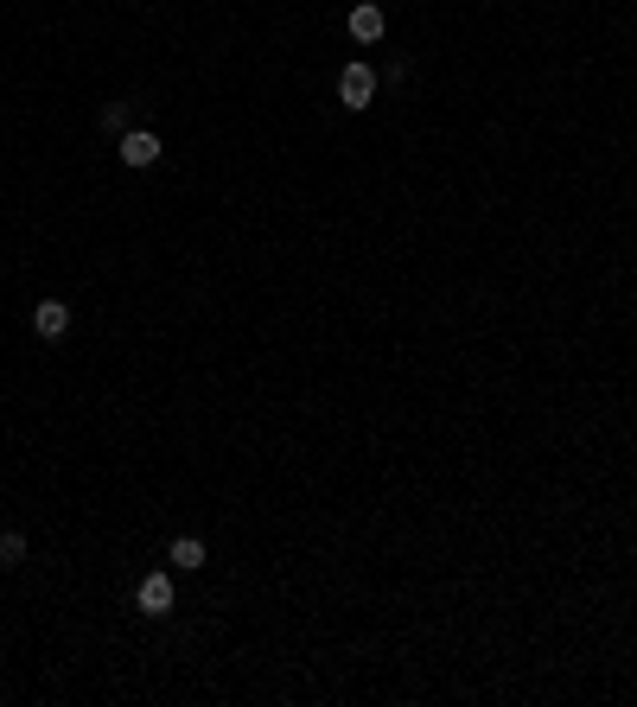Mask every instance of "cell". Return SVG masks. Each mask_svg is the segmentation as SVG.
<instances>
[{"label": "cell", "mask_w": 637, "mask_h": 707, "mask_svg": "<svg viewBox=\"0 0 637 707\" xmlns=\"http://www.w3.org/2000/svg\"><path fill=\"white\" fill-rule=\"evenodd\" d=\"M32 332H39L45 344H58L64 332H71V306H64V300H39V306H32Z\"/></svg>", "instance_id": "cell-5"}, {"label": "cell", "mask_w": 637, "mask_h": 707, "mask_svg": "<svg viewBox=\"0 0 637 707\" xmlns=\"http://www.w3.org/2000/svg\"><path fill=\"white\" fill-rule=\"evenodd\" d=\"M344 32H351L357 45H376V39H383V32H389V13L376 7V0H357V7L344 13Z\"/></svg>", "instance_id": "cell-4"}, {"label": "cell", "mask_w": 637, "mask_h": 707, "mask_svg": "<svg viewBox=\"0 0 637 707\" xmlns=\"http://www.w3.org/2000/svg\"><path fill=\"white\" fill-rule=\"evenodd\" d=\"M96 128L122 141V134H128V102H102V109H96Z\"/></svg>", "instance_id": "cell-7"}, {"label": "cell", "mask_w": 637, "mask_h": 707, "mask_svg": "<svg viewBox=\"0 0 637 707\" xmlns=\"http://www.w3.org/2000/svg\"><path fill=\"white\" fill-rule=\"evenodd\" d=\"M376 90H383V77L370 71V58H351V64L338 71V102H344L351 115H364L370 102H376Z\"/></svg>", "instance_id": "cell-1"}, {"label": "cell", "mask_w": 637, "mask_h": 707, "mask_svg": "<svg viewBox=\"0 0 637 707\" xmlns=\"http://www.w3.org/2000/svg\"><path fill=\"white\" fill-rule=\"evenodd\" d=\"M172 606H179V586H172L166 567H153V574H141V586H134V612L141 618H166Z\"/></svg>", "instance_id": "cell-2"}, {"label": "cell", "mask_w": 637, "mask_h": 707, "mask_svg": "<svg viewBox=\"0 0 637 707\" xmlns=\"http://www.w3.org/2000/svg\"><path fill=\"white\" fill-rule=\"evenodd\" d=\"M160 153H166V141H160L153 128H128L122 141H115V160H122L128 172H147L153 160H160Z\"/></svg>", "instance_id": "cell-3"}, {"label": "cell", "mask_w": 637, "mask_h": 707, "mask_svg": "<svg viewBox=\"0 0 637 707\" xmlns=\"http://www.w3.org/2000/svg\"><path fill=\"white\" fill-rule=\"evenodd\" d=\"M26 561V536L20 529H0V567H20Z\"/></svg>", "instance_id": "cell-8"}, {"label": "cell", "mask_w": 637, "mask_h": 707, "mask_svg": "<svg viewBox=\"0 0 637 707\" xmlns=\"http://www.w3.org/2000/svg\"><path fill=\"white\" fill-rule=\"evenodd\" d=\"M166 567H172V574H198V567H204V542L198 536H179V542L166 548Z\"/></svg>", "instance_id": "cell-6"}]
</instances>
